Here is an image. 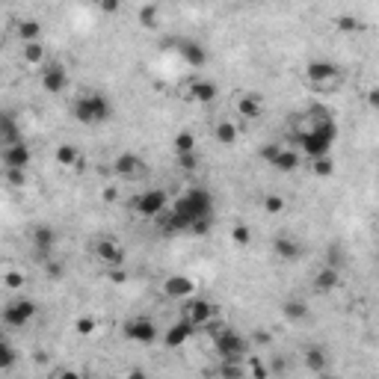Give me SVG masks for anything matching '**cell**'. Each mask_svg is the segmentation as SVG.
<instances>
[{
	"mask_svg": "<svg viewBox=\"0 0 379 379\" xmlns=\"http://www.w3.org/2000/svg\"><path fill=\"white\" fill-rule=\"evenodd\" d=\"M207 228H211V216H207V220H198V222H193L190 225V237H198V234H207Z\"/></svg>",
	"mask_w": 379,
	"mask_h": 379,
	"instance_id": "42",
	"label": "cell"
},
{
	"mask_svg": "<svg viewBox=\"0 0 379 379\" xmlns=\"http://www.w3.org/2000/svg\"><path fill=\"white\" fill-rule=\"evenodd\" d=\"M273 252L278 261H285V264H293V261H300L302 255V243L291 237V234H276L273 237Z\"/></svg>",
	"mask_w": 379,
	"mask_h": 379,
	"instance_id": "14",
	"label": "cell"
},
{
	"mask_svg": "<svg viewBox=\"0 0 379 379\" xmlns=\"http://www.w3.org/2000/svg\"><path fill=\"white\" fill-rule=\"evenodd\" d=\"M6 175V184L9 187H24L27 184V172L24 169H9V172H3Z\"/></svg>",
	"mask_w": 379,
	"mask_h": 379,
	"instance_id": "41",
	"label": "cell"
},
{
	"mask_svg": "<svg viewBox=\"0 0 379 379\" xmlns=\"http://www.w3.org/2000/svg\"><path fill=\"white\" fill-rule=\"evenodd\" d=\"M341 285V273L338 267H323L317 276H314V291L317 293H332Z\"/></svg>",
	"mask_w": 379,
	"mask_h": 379,
	"instance_id": "22",
	"label": "cell"
},
{
	"mask_svg": "<svg viewBox=\"0 0 379 379\" xmlns=\"http://www.w3.org/2000/svg\"><path fill=\"white\" fill-rule=\"evenodd\" d=\"M213 140L220 142V146H234V142L240 140V128H237V122H231V119H220L213 125Z\"/></svg>",
	"mask_w": 379,
	"mask_h": 379,
	"instance_id": "19",
	"label": "cell"
},
{
	"mask_svg": "<svg viewBox=\"0 0 379 379\" xmlns=\"http://www.w3.org/2000/svg\"><path fill=\"white\" fill-rule=\"evenodd\" d=\"M44 273H48V278H60L62 276V264H57V261H48V264H44Z\"/></svg>",
	"mask_w": 379,
	"mask_h": 379,
	"instance_id": "45",
	"label": "cell"
},
{
	"mask_svg": "<svg viewBox=\"0 0 379 379\" xmlns=\"http://www.w3.org/2000/svg\"><path fill=\"white\" fill-rule=\"evenodd\" d=\"M184 98H190V101H196V104H213L216 101V95H220V86L213 83V80H207V77H196V80H190L187 89H184Z\"/></svg>",
	"mask_w": 379,
	"mask_h": 379,
	"instance_id": "12",
	"label": "cell"
},
{
	"mask_svg": "<svg viewBox=\"0 0 379 379\" xmlns=\"http://www.w3.org/2000/svg\"><path fill=\"white\" fill-rule=\"evenodd\" d=\"M53 379H83V374H77V371H68V367H66V371H60V374L53 376Z\"/></svg>",
	"mask_w": 379,
	"mask_h": 379,
	"instance_id": "47",
	"label": "cell"
},
{
	"mask_svg": "<svg viewBox=\"0 0 379 379\" xmlns=\"http://www.w3.org/2000/svg\"><path fill=\"white\" fill-rule=\"evenodd\" d=\"M15 358H18L15 347L9 344V341H3V344H0V371H9V367L15 365Z\"/></svg>",
	"mask_w": 379,
	"mask_h": 379,
	"instance_id": "37",
	"label": "cell"
},
{
	"mask_svg": "<svg viewBox=\"0 0 379 379\" xmlns=\"http://www.w3.org/2000/svg\"><path fill=\"white\" fill-rule=\"evenodd\" d=\"M172 146H175L178 155H196V133L193 131H178Z\"/></svg>",
	"mask_w": 379,
	"mask_h": 379,
	"instance_id": "30",
	"label": "cell"
},
{
	"mask_svg": "<svg viewBox=\"0 0 379 379\" xmlns=\"http://www.w3.org/2000/svg\"><path fill=\"white\" fill-rule=\"evenodd\" d=\"M249 376H252V379H270V367L261 362V358L249 356Z\"/></svg>",
	"mask_w": 379,
	"mask_h": 379,
	"instance_id": "39",
	"label": "cell"
},
{
	"mask_svg": "<svg viewBox=\"0 0 379 379\" xmlns=\"http://www.w3.org/2000/svg\"><path fill=\"white\" fill-rule=\"evenodd\" d=\"M213 347L220 353L222 362H246L249 358V338L240 335L237 329H222L220 335L213 338Z\"/></svg>",
	"mask_w": 379,
	"mask_h": 379,
	"instance_id": "4",
	"label": "cell"
},
{
	"mask_svg": "<svg viewBox=\"0 0 379 379\" xmlns=\"http://www.w3.org/2000/svg\"><path fill=\"white\" fill-rule=\"evenodd\" d=\"M178 166H181L184 172H193V169L198 166V157L196 155H178Z\"/></svg>",
	"mask_w": 379,
	"mask_h": 379,
	"instance_id": "43",
	"label": "cell"
},
{
	"mask_svg": "<svg viewBox=\"0 0 379 379\" xmlns=\"http://www.w3.org/2000/svg\"><path fill=\"white\" fill-rule=\"evenodd\" d=\"M231 240L237 243V246H249V243H252V228H249V225H234Z\"/></svg>",
	"mask_w": 379,
	"mask_h": 379,
	"instance_id": "38",
	"label": "cell"
},
{
	"mask_svg": "<svg viewBox=\"0 0 379 379\" xmlns=\"http://www.w3.org/2000/svg\"><path fill=\"white\" fill-rule=\"evenodd\" d=\"M164 293L169 296V300H190V296L196 293V282L190 276H166L164 282Z\"/></svg>",
	"mask_w": 379,
	"mask_h": 379,
	"instance_id": "15",
	"label": "cell"
},
{
	"mask_svg": "<svg viewBox=\"0 0 379 379\" xmlns=\"http://www.w3.org/2000/svg\"><path fill=\"white\" fill-rule=\"evenodd\" d=\"M317 379H341V376H335V374H320Z\"/></svg>",
	"mask_w": 379,
	"mask_h": 379,
	"instance_id": "51",
	"label": "cell"
},
{
	"mask_svg": "<svg viewBox=\"0 0 379 379\" xmlns=\"http://www.w3.org/2000/svg\"><path fill=\"white\" fill-rule=\"evenodd\" d=\"M178 53H181V60L187 62L190 68H205L207 66V51L198 42H193V39H181V42H178Z\"/></svg>",
	"mask_w": 379,
	"mask_h": 379,
	"instance_id": "16",
	"label": "cell"
},
{
	"mask_svg": "<svg viewBox=\"0 0 379 379\" xmlns=\"http://www.w3.org/2000/svg\"><path fill=\"white\" fill-rule=\"evenodd\" d=\"M305 83L311 89H317V92H332V89H338L344 83V71L329 60H311L305 66Z\"/></svg>",
	"mask_w": 379,
	"mask_h": 379,
	"instance_id": "3",
	"label": "cell"
},
{
	"mask_svg": "<svg viewBox=\"0 0 379 379\" xmlns=\"http://www.w3.org/2000/svg\"><path fill=\"white\" fill-rule=\"evenodd\" d=\"M113 172L119 178H140L146 172V160L140 155H133V151H122V155H116V160H113Z\"/></svg>",
	"mask_w": 379,
	"mask_h": 379,
	"instance_id": "13",
	"label": "cell"
},
{
	"mask_svg": "<svg viewBox=\"0 0 379 379\" xmlns=\"http://www.w3.org/2000/svg\"><path fill=\"white\" fill-rule=\"evenodd\" d=\"M282 142H267V146H261V151H258V155H261V160H267V164L270 166H273V160L278 157V155H282Z\"/></svg>",
	"mask_w": 379,
	"mask_h": 379,
	"instance_id": "40",
	"label": "cell"
},
{
	"mask_svg": "<svg viewBox=\"0 0 379 379\" xmlns=\"http://www.w3.org/2000/svg\"><path fill=\"white\" fill-rule=\"evenodd\" d=\"M367 107H371V110H376V113H379V86H374L371 92H367Z\"/></svg>",
	"mask_w": 379,
	"mask_h": 379,
	"instance_id": "46",
	"label": "cell"
},
{
	"mask_svg": "<svg viewBox=\"0 0 379 379\" xmlns=\"http://www.w3.org/2000/svg\"><path fill=\"white\" fill-rule=\"evenodd\" d=\"M169 198L164 190H142V193L133 198V211H137L140 216H148V220H157L160 213L169 211Z\"/></svg>",
	"mask_w": 379,
	"mask_h": 379,
	"instance_id": "6",
	"label": "cell"
},
{
	"mask_svg": "<svg viewBox=\"0 0 379 379\" xmlns=\"http://www.w3.org/2000/svg\"><path fill=\"white\" fill-rule=\"evenodd\" d=\"M125 379H148V374L142 371V367H133V371H128V376Z\"/></svg>",
	"mask_w": 379,
	"mask_h": 379,
	"instance_id": "48",
	"label": "cell"
},
{
	"mask_svg": "<svg viewBox=\"0 0 379 379\" xmlns=\"http://www.w3.org/2000/svg\"><path fill=\"white\" fill-rule=\"evenodd\" d=\"M98 9H101V12H107V15H113V12H119V9H122V3H119V0H101V3H98Z\"/></svg>",
	"mask_w": 379,
	"mask_h": 379,
	"instance_id": "44",
	"label": "cell"
},
{
	"mask_svg": "<svg viewBox=\"0 0 379 379\" xmlns=\"http://www.w3.org/2000/svg\"><path fill=\"white\" fill-rule=\"evenodd\" d=\"M193 332H196V326L193 323H187V320H178V323H172V326L166 329V335H164V344L169 347V350H178V347H184L190 338H193Z\"/></svg>",
	"mask_w": 379,
	"mask_h": 379,
	"instance_id": "17",
	"label": "cell"
},
{
	"mask_svg": "<svg viewBox=\"0 0 379 379\" xmlns=\"http://www.w3.org/2000/svg\"><path fill=\"white\" fill-rule=\"evenodd\" d=\"M36 314H39V305H36L33 300H24V296H21V300H12L3 309V323H6V326H12V329H24Z\"/></svg>",
	"mask_w": 379,
	"mask_h": 379,
	"instance_id": "7",
	"label": "cell"
},
{
	"mask_svg": "<svg viewBox=\"0 0 379 379\" xmlns=\"http://www.w3.org/2000/svg\"><path fill=\"white\" fill-rule=\"evenodd\" d=\"M122 332H125V338H128V341H133V344H155L157 335H160L151 317H133V320L125 323Z\"/></svg>",
	"mask_w": 379,
	"mask_h": 379,
	"instance_id": "8",
	"label": "cell"
},
{
	"mask_svg": "<svg viewBox=\"0 0 379 379\" xmlns=\"http://www.w3.org/2000/svg\"><path fill=\"white\" fill-rule=\"evenodd\" d=\"M68 86V75H66V66L62 62H48L42 71V89L48 95H62Z\"/></svg>",
	"mask_w": 379,
	"mask_h": 379,
	"instance_id": "10",
	"label": "cell"
},
{
	"mask_svg": "<svg viewBox=\"0 0 379 379\" xmlns=\"http://www.w3.org/2000/svg\"><path fill=\"white\" fill-rule=\"evenodd\" d=\"M211 211H213V196L205 187H190L181 198H175V205L166 213L157 216V225L164 234L190 231V225L198 220H207Z\"/></svg>",
	"mask_w": 379,
	"mask_h": 379,
	"instance_id": "1",
	"label": "cell"
},
{
	"mask_svg": "<svg viewBox=\"0 0 379 379\" xmlns=\"http://www.w3.org/2000/svg\"><path fill=\"white\" fill-rule=\"evenodd\" d=\"M21 60L27 66L39 68V66H48V48L42 42H30V44H21Z\"/></svg>",
	"mask_w": 379,
	"mask_h": 379,
	"instance_id": "23",
	"label": "cell"
},
{
	"mask_svg": "<svg viewBox=\"0 0 379 379\" xmlns=\"http://www.w3.org/2000/svg\"><path fill=\"white\" fill-rule=\"evenodd\" d=\"M110 278H113V282H125V278H128V276H125L122 270H113V273H110Z\"/></svg>",
	"mask_w": 379,
	"mask_h": 379,
	"instance_id": "50",
	"label": "cell"
},
{
	"mask_svg": "<svg viewBox=\"0 0 379 379\" xmlns=\"http://www.w3.org/2000/svg\"><path fill=\"white\" fill-rule=\"evenodd\" d=\"M335 27H338L341 33H362L365 30V24L358 21L356 15H338L335 18Z\"/></svg>",
	"mask_w": 379,
	"mask_h": 379,
	"instance_id": "33",
	"label": "cell"
},
{
	"mask_svg": "<svg viewBox=\"0 0 379 379\" xmlns=\"http://www.w3.org/2000/svg\"><path fill=\"white\" fill-rule=\"evenodd\" d=\"M220 376H222V379H246L249 371L243 367V362H222Z\"/></svg>",
	"mask_w": 379,
	"mask_h": 379,
	"instance_id": "34",
	"label": "cell"
},
{
	"mask_svg": "<svg viewBox=\"0 0 379 379\" xmlns=\"http://www.w3.org/2000/svg\"><path fill=\"white\" fill-rule=\"evenodd\" d=\"M311 172L317 178H332V175H335V160H332V155L311 160Z\"/></svg>",
	"mask_w": 379,
	"mask_h": 379,
	"instance_id": "32",
	"label": "cell"
},
{
	"mask_svg": "<svg viewBox=\"0 0 379 379\" xmlns=\"http://www.w3.org/2000/svg\"><path fill=\"white\" fill-rule=\"evenodd\" d=\"M110 116H113V104L104 92H83L71 101V119L77 125H86V128L110 122Z\"/></svg>",
	"mask_w": 379,
	"mask_h": 379,
	"instance_id": "2",
	"label": "cell"
},
{
	"mask_svg": "<svg viewBox=\"0 0 379 379\" xmlns=\"http://www.w3.org/2000/svg\"><path fill=\"white\" fill-rule=\"evenodd\" d=\"M276 172H296L300 169V151L296 148H282V155L273 160Z\"/></svg>",
	"mask_w": 379,
	"mask_h": 379,
	"instance_id": "27",
	"label": "cell"
},
{
	"mask_svg": "<svg viewBox=\"0 0 379 379\" xmlns=\"http://www.w3.org/2000/svg\"><path fill=\"white\" fill-rule=\"evenodd\" d=\"M53 243H57V231L51 228V225H36L33 228V246L39 255H51Z\"/></svg>",
	"mask_w": 379,
	"mask_h": 379,
	"instance_id": "21",
	"label": "cell"
},
{
	"mask_svg": "<svg viewBox=\"0 0 379 379\" xmlns=\"http://www.w3.org/2000/svg\"><path fill=\"white\" fill-rule=\"evenodd\" d=\"M104 202H116V187H107L104 190Z\"/></svg>",
	"mask_w": 379,
	"mask_h": 379,
	"instance_id": "49",
	"label": "cell"
},
{
	"mask_svg": "<svg viewBox=\"0 0 379 379\" xmlns=\"http://www.w3.org/2000/svg\"><path fill=\"white\" fill-rule=\"evenodd\" d=\"M18 39H21V44L42 42V24L36 21V18H24V21H18Z\"/></svg>",
	"mask_w": 379,
	"mask_h": 379,
	"instance_id": "26",
	"label": "cell"
},
{
	"mask_svg": "<svg viewBox=\"0 0 379 379\" xmlns=\"http://www.w3.org/2000/svg\"><path fill=\"white\" fill-rule=\"evenodd\" d=\"M92 252H95V258L107 267H122L125 264V249L110 237H98L92 243Z\"/></svg>",
	"mask_w": 379,
	"mask_h": 379,
	"instance_id": "11",
	"label": "cell"
},
{
	"mask_svg": "<svg viewBox=\"0 0 379 379\" xmlns=\"http://www.w3.org/2000/svg\"><path fill=\"white\" fill-rule=\"evenodd\" d=\"M0 164H3V172L9 169H24L33 164V151L27 142H18V146H0Z\"/></svg>",
	"mask_w": 379,
	"mask_h": 379,
	"instance_id": "9",
	"label": "cell"
},
{
	"mask_svg": "<svg viewBox=\"0 0 379 379\" xmlns=\"http://www.w3.org/2000/svg\"><path fill=\"white\" fill-rule=\"evenodd\" d=\"M140 24L146 27V30H157V24H160V6L157 3H146V6H140Z\"/></svg>",
	"mask_w": 379,
	"mask_h": 379,
	"instance_id": "29",
	"label": "cell"
},
{
	"mask_svg": "<svg viewBox=\"0 0 379 379\" xmlns=\"http://www.w3.org/2000/svg\"><path fill=\"white\" fill-rule=\"evenodd\" d=\"M261 207H264V213L278 216V213H285L287 202H285V196H278V193H267L264 198H261Z\"/></svg>",
	"mask_w": 379,
	"mask_h": 379,
	"instance_id": "31",
	"label": "cell"
},
{
	"mask_svg": "<svg viewBox=\"0 0 379 379\" xmlns=\"http://www.w3.org/2000/svg\"><path fill=\"white\" fill-rule=\"evenodd\" d=\"M216 317H220V309H216L211 300H202V296H190V300H184V305H181V320L193 323L196 329L213 323Z\"/></svg>",
	"mask_w": 379,
	"mask_h": 379,
	"instance_id": "5",
	"label": "cell"
},
{
	"mask_svg": "<svg viewBox=\"0 0 379 379\" xmlns=\"http://www.w3.org/2000/svg\"><path fill=\"white\" fill-rule=\"evenodd\" d=\"M376 258H379V246H376Z\"/></svg>",
	"mask_w": 379,
	"mask_h": 379,
	"instance_id": "52",
	"label": "cell"
},
{
	"mask_svg": "<svg viewBox=\"0 0 379 379\" xmlns=\"http://www.w3.org/2000/svg\"><path fill=\"white\" fill-rule=\"evenodd\" d=\"M302 365L309 367L311 374H326V365H329V356H326V350L323 347H305V353H302Z\"/></svg>",
	"mask_w": 379,
	"mask_h": 379,
	"instance_id": "20",
	"label": "cell"
},
{
	"mask_svg": "<svg viewBox=\"0 0 379 379\" xmlns=\"http://www.w3.org/2000/svg\"><path fill=\"white\" fill-rule=\"evenodd\" d=\"M24 282H27V278H24L21 270H6V273H3V287H6V291H21Z\"/></svg>",
	"mask_w": 379,
	"mask_h": 379,
	"instance_id": "36",
	"label": "cell"
},
{
	"mask_svg": "<svg viewBox=\"0 0 379 379\" xmlns=\"http://www.w3.org/2000/svg\"><path fill=\"white\" fill-rule=\"evenodd\" d=\"M53 157H57V164L62 169H80V148L71 146V142H60Z\"/></svg>",
	"mask_w": 379,
	"mask_h": 379,
	"instance_id": "24",
	"label": "cell"
},
{
	"mask_svg": "<svg viewBox=\"0 0 379 379\" xmlns=\"http://www.w3.org/2000/svg\"><path fill=\"white\" fill-rule=\"evenodd\" d=\"M98 326H101V323H98L95 317H77L75 320V332L80 338H89V335H95L98 332Z\"/></svg>",
	"mask_w": 379,
	"mask_h": 379,
	"instance_id": "35",
	"label": "cell"
},
{
	"mask_svg": "<svg viewBox=\"0 0 379 379\" xmlns=\"http://www.w3.org/2000/svg\"><path fill=\"white\" fill-rule=\"evenodd\" d=\"M234 107H237L240 119H258V116L264 113V98L255 95V92H243V95H237Z\"/></svg>",
	"mask_w": 379,
	"mask_h": 379,
	"instance_id": "18",
	"label": "cell"
},
{
	"mask_svg": "<svg viewBox=\"0 0 379 379\" xmlns=\"http://www.w3.org/2000/svg\"><path fill=\"white\" fill-rule=\"evenodd\" d=\"M0 142H3V146H18V142H24L21 131H18V125L9 113H3V119H0Z\"/></svg>",
	"mask_w": 379,
	"mask_h": 379,
	"instance_id": "25",
	"label": "cell"
},
{
	"mask_svg": "<svg viewBox=\"0 0 379 379\" xmlns=\"http://www.w3.org/2000/svg\"><path fill=\"white\" fill-rule=\"evenodd\" d=\"M282 314H285V320L300 323V320L309 317V305H305L302 300H285L282 302Z\"/></svg>",
	"mask_w": 379,
	"mask_h": 379,
	"instance_id": "28",
	"label": "cell"
}]
</instances>
